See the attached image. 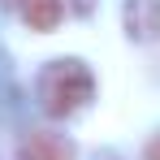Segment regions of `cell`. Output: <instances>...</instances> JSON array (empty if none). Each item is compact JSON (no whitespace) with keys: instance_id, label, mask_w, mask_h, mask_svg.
I'll list each match as a JSON object with an SVG mask.
<instances>
[{"instance_id":"obj_1","label":"cell","mask_w":160,"mask_h":160,"mask_svg":"<svg viewBox=\"0 0 160 160\" xmlns=\"http://www.w3.org/2000/svg\"><path fill=\"white\" fill-rule=\"evenodd\" d=\"M35 95L48 117H74L91 104L95 95V78L91 69L82 65L78 56H61V61H48L35 78Z\"/></svg>"},{"instance_id":"obj_2","label":"cell","mask_w":160,"mask_h":160,"mask_svg":"<svg viewBox=\"0 0 160 160\" xmlns=\"http://www.w3.org/2000/svg\"><path fill=\"white\" fill-rule=\"evenodd\" d=\"M18 160H74V143L56 130H30L18 143Z\"/></svg>"},{"instance_id":"obj_3","label":"cell","mask_w":160,"mask_h":160,"mask_svg":"<svg viewBox=\"0 0 160 160\" xmlns=\"http://www.w3.org/2000/svg\"><path fill=\"white\" fill-rule=\"evenodd\" d=\"M126 35L138 43L160 39V0H126Z\"/></svg>"},{"instance_id":"obj_4","label":"cell","mask_w":160,"mask_h":160,"mask_svg":"<svg viewBox=\"0 0 160 160\" xmlns=\"http://www.w3.org/2000/svg\"><path fill=\"white\" fill-rule=\"evenodd\" d=\"M22 18L30 30H56L65 18V0H22Z\"/></svg>"},{"instance_id":"obj_5","label":"cell","mask_w":160,"mask_h":160,"mask_svg":"<svg viewBox=\"0 0 160 160\" xmlns=\"http://www.w3.org/2000/svg\"><path fill=\"white\" fill-rule=\"evenodd\" d=\"M147 160H160V138H152V143H147Z\"/></svg>"},{"instance_id":"obj_6","label":"cell","mask_w":160,"mask_h":160,"mask_svg":"<svg viewBox=\"0 0 160 160\" xmlns=\"http://www.w3.org/2000/svg\"><path fill=\"white\" fill-rule=\"evenodd\" d=\"M0 4H22V0H0Z\"/></svg>"}]
</instances>
